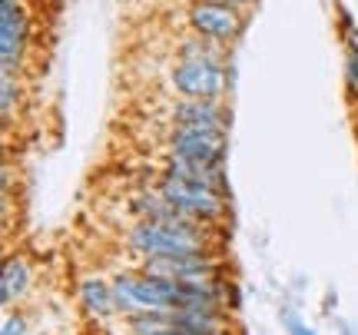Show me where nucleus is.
Segmentation results:
<instances>
[{"instance_id": "f257e3e1", "label": "nucleus", "mask_w": 358, "mask_h": 335, "mask_svg": "<svg viewBox=\"0 0 358 335\" xmlns=\"http://www.w3.org/2000/svg\"><path fill=\"white\" fill-rule=\"evenodd\" d=\"M129 245L150 259H192V256H209L206 245L203 222H192L186 216H179L173 222H136L129 229Z\"/></svg>"}, {"instance_id": "f03ea898", "label": "nucleus", "mask_w": 358, "mask_h": 335, "mask_svg": "<svg viewBox=\"0 0 358 335\" xmlns=\"http://www.w3.org/2000/svg\"><path fill=\"white\" fill-rule=\"evenodd\" d=\"M169 83L182 100L192 104H219L226 93V66L219 57L209 60H179L169 70Z\"/></svg>"}, {"instance_id": "7ed1b4c3", "label": "nucleus", "mask_w": 358, "mask_h": 335, "mask_svg": "<svg viewBox=\"0 0 358 335\" xmlns=\"http://www.w3.org/2000/svg\"><path fill=\"white\" fill-rule=\"evenodd\" d=\"M159 196H163L176 213H182V216L192 222H213L226 213V196L216 193V190H206V186H196V183H182V180L163 176Z\"/></svg>"}, {"instance_id": "20e7f679", "label": "nucleus", "mask_w": 358, "mask_h": 335, "mask_svg": "<svg viewBox=\"0 0 358 335\" xmlns=\"http://www.w3.org/2000/svg\"><path fill=\"white\" fill-rule=\"evenodd\" d=\"M27 40H30L27 7L17 3V0H3V7H0V64H3V77L20 73Z\"/></svg>"}, {"instance_id": "39448f33", "label": "nucleus", "mask_w": 358, "mask_h": 335, "mask_svg": "<svg viewBox=\"0 0 358 335\" xmlns=\"http://www.w3.org/2000/svg\"><path fill=\"white\" fill-rule=\"evenodd\" d=\"M173 159L199 163V166H219L226 156V133L216 129H173L169 136Z\"/></svg>"}, {"instance_id": "423d86ee", "label": "nucleus", "mask_w": 358, "mask_h": 335, "mask_svg": "<svg viewBox=\"0 0 358 335\" xmlns=\"http://www.w3.org/2000/svg\"><path fill=\"white\" fill-rule=\"evenodd\" d=\"M189 27L196 30V37L229 43L239 34L243 17H239V7H229V3H196L189 7Z\"/></svg>"}, {"instance_id": "0eeeda50", "label": "nucleus", "mask_w": 358, "mask_h": 335, "mask_svg": "<svg viewBox=\"0 0 358 335\" xmlns=\"http://www.w3.org/2000/svg\"><path fill=\"white\" fill-rule=\"evenodd\" d=\"M173 123H176V129H216V133H226V110L219 104L179 100L173 106Z\"/></svg>"}, {"instance_id": "6e6552de", "label": "nucleus", "mask_w": 358, "mask_h": 335, "mask_svg": "<svg viewBox=\"0 0 358 335\" xmlns=\"http://www.w3.org/2000/svg\"><path fill=\"white\" fill-rule=\"evenodd\" d=\"M226 312L209 309V306H189V309L169 312V325L179 332H196V335H226Z\"/></svg>"}, {"instance_id": "1a4fd4ad", "label": "nucleus", "mask_w": 358, "mask_h": 335, "mask_svg": "<svg viewBox=\"0 0 358 335\" xmlns=\"http://www.w3.org/2000/svg\"><path fill=\"white\" fill-rule=\"evenodd\" d=\"M169 180H182V183H196V186H206V190H216L222 193L226 190V180H222V166H199V163H186V159H173L166 166Z\"/></svg>"}, {"instance_id": "9d476101", "label": "nucleus", "mask_w": 358, "mask_h": 335, "mask_svg": "<svg viewBox=\"0 0 358 335\" xmlns=\"http://www.w3.org/2000/svg\"><path fill=\"white\" fill-rule=\"evenodd\" d=\"M27 289H30V266H27L24 256H10L3 262V276H0V302H3V309L13 306Z\"/></svg>"}, {"instance_id": "9b49d317", "label": "nucleus", "mask_w": 358, "mask_h": 335, "mask_svg": "<svg viewBox=\"0 0 358 335\" xmlns=\"http://www.w3.org/2000/svg\"><path fill=\"white\" fill-rule=\"evenodd\" d=\"M80 299H83V309H87L90 315H110V312H116L113 283H103V279H83V283H80Z\"/></svg>"}, {"instance_id": "f8f14e48", "label": "nucleus", "mask_w": 358, "mask_h": 335, "mask_svg": "<svg viewBox=\"0 0 358 335\" xmlns=\"http://www.w3.org/2000/svg\"><path fill=\"white\" fill-rule=\"evenodd\" d=\"M209 57H219V53L213 50L209 40H203V37L182 40V47H179V60H209Z\"/></svg>"}, {"instance_id": "ddd939ff", "label": "nucleus", "mask_w": 358, "mask_h": 335, "mask_svg": "<svg viewBox=\"0 0 358 335\" xmlns=\"http://www.w3.org/2000/svg\"><path fill=\"white\" fill-rule=\"evenodd\" d=\"M345 93H348V100L358 104V57L355 53L345 57Z\"/></svg>"}, {"instance_id": "4468645a", "label": "nucleus", "mask_w": 358, "mask_h": 335, "mask_svg": "<svg viewBox=\"0 0 358 335\" xmlns=\"http://www.w3.org/2000/svg\"><path fill=\"white\" fill-rule=\"evenodd\" d=\"M17 97H20V87H17V80H13V77H3V100H0L3 120H10L13 104H17Z\"/></svg>"}, {"instance_id": "2eb2a0df", "label": "nucleus", "mask_w": 358, "mask_h": 335, "mask_svg": "<svg viewBox=\"0 0 358 335\" xmlns=\"http://www.w3.org/2000/svg\"><path fill=\"white\" fill-rule=\"evenodd\" d=\"M3 335H27L24 315H7V319H3Z\"/></svg>"}, {"instance_id": "dca6fc26", "label": "nucleus", "mask_w": 358, "mask_h": 335, "mask_svg": "<svg viewBox=\"0 0 358 335\" xmlns=\"http://www.w3.org/2000/svg\"><path fill=\"white\" fill-rule=\"evenodd\" d=\"M285 325L292 329V335H315V332H312V329H308V325H302V322H299L295 315H285Z\"/></svg>"}, {"instance_id": "f3484780", "label": "nucleus", "mask_w": 358, "mask_h": 335, "mask_svg": "<svg viewBox=\"0 0 358 335\" xmlns=\"http://www.w3.org/2000/svg\"><path fill=\"white\" fill-rule=\"evenodd\" d=\"M348 53H355L358 57V27H352V30H348Z\"/></svg>"}, {"instance_id": "a211bd4d", "label": "nucleus", "mask_w": 358, "mask_h": 335, "mask_svg": "<svg viewBox=\"0 0 358 335\" xmlns=\"http://www.w3.org/2000/svg\"><path fill=\"white\" fill-rule=\"evenodd\" d=\"M163 335H196V332H179V329H166Z\"/></svg>"}, {"instance_id": "6ab92c4d", "label": "nucleus", "mask_w": 358, "mask_h": 335, "mask_svg": "<svg viewBox=\"0 0 358 335\" xmlns=\"http://www.w3.org/2000/svg\"><path fill=\"white\" fill-rule=\"evenodd\" d=\"M355 123H358V110H355Z\"/></svg>"}, {"instance_id": "aec40b11", "label": "nucleus", "mask_w": 358, "mask_h": 335, "mask_svg": "<svg viewBox=\"0 0 358 335\" xmlns=\"http://www.w3.org/2000/svg\"><path fill=\"white\" fill-rule=\"evenodd\" d=\"M40 335H47V332H40Z\"/></svg>"}]
</instances>
